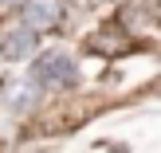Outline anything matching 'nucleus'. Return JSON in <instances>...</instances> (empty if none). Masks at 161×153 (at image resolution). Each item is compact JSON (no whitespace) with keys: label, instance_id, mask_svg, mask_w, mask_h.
I'll list each match as a JSON object with an SVG mask.
<instances>
[{"label":"nucleus","instance_id":"obj_1","mask_svg":"<svg viewBox=\"0 0 161 153\" xmlns=\"http://www.w3.org/2000/svg\"><path fill=\"white\" fill-rule=\"evenodd\" d=\"M31 79L39 86H75L79 67L67 51H43L36 63H31Z\"/></svg>","mask_w":161,"mask_h":153},{"label":"nucleus","instance_id":"obj_2","mask_svg":"<svg viewBox=\"0 0 161 153\" xmlns=\"http://www.w3.org/2000/svg\"><path fill=\"white\" fill-rule=\"evenodd\" d=\"M63 12H67V4H63V0H24V4H20L24 24H28V28H36V31L55 28V24L63 20Z\"/></svg>","mask_w":161,"mask_h":153},{"label":"nucleus","instance_id":"obj_3","mask_svg":"<svg viewBox=\"0 0 161 153\" xmlns=\"http://www.w3.org/2000/svg\"><path fill=\"white\" fill-rule=\"evenodd\" d=\"M36 47H39V31H36V28H28V24H20V28L4 31V39H0V59L20 63V59H28Z\"/></svg>","mask_w":161,"mask_h":153}]
</instances>
